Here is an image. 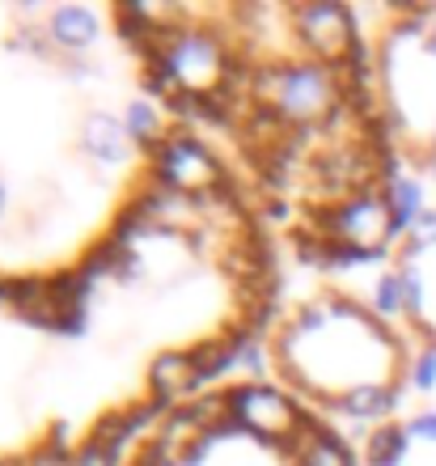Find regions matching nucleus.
<instances>
[{
  "label": "nucleus",
  "mask_w": 436,
  "mask_h": 466,
  "mask_svg": "<svg viewBox=\"0 0 436 466\" xmlns=\"http://www.w3.org/2000/svg\"><path fill=\"white\" fill-rule=\"evenodd\" d=\"M279 301L284 255L242 183L161 119L73 250L0 263V466H119L259 348Z\"/></svg>",
  "instance_id": "obj_1"
},
{
  "label": "nucleus",
  "mask_w": 436,
  "mask_h": 466,
  "mask_svg": "<svg viewBox=\"0 0 436 466\" xmlns=\"http://www.w3.org/2000/svg\"><path fill=\"white\" fill-rule=\"evenodd\" d=\"M145 98L217 153L279 255L348 276L411 217L360 9L106 5Z\"/></svg>",
  "instance_id": "obj_2"
},
{
  "label": "nucleus",
  "mask_w": 436,
  "mask_h": 466,
  "mask_svg": "<svg viewBox=\"0 0 436 466\" xmlns=\"http://www.w3.org/2000/svg\"><path fill=\"white\" fill-rule=\"evenodd\" d=\"M161 119L106 9L0 5V263L73 250Z\"/></svg>",
  "instance_id": "obj_3"
},
{
  "label": "nucleus",
  "mask_w": 436,
  "mask_h": 466,
  "mask_svg": "<svg viewBox=\"0 0 436 466\" xmlns=\"http://www.w3.org/2000/svg\"><path fill=\"white\" fill-rule=\"evenodd\" d=\"M267 378L340 429H373L411 407L428 365L373 289L343 276H314L279 301L263 339Z\"/></svg>",
  "instance_id": "obj_4"
},
{
  "label": "nucleus",
  "mask_w": 436,
  "mask_h": 466,
  "mask_svg": "<svg viewBox=\"0 0 436 466\" xmlns=\"http://www.w3.org/2000/svg\"><path fill=\"white\" fill-rule=\"evenodd\" d=\"M119 466H356V437L267 373H225L153 420Z\"/></svg>",
  "instance_id": "obj_5"
},
{
  "label": "nucleus",
  "mask_w": 436,
  "mask_h": 466,
  "mask_svg": "<svg viewBox=\"0 0 436 466\" xmlns=\"http://www.w3.org/2000/svg\"><path fill=\"white\" fill-rule=\"evenodd\" d=\"M402 170L436 174V5L360 9Z\"/></svg>",
  "instance_id": "obj_6"
},
{
  "label": "nucleus",
  "mask_w": 436,
  "mask_h": 466,
  "mask_svg": "<svg viewBox=\"0 0 436 466\" xmlns=\"http://www.w3.org/2000/svg\"><path fill=\"white\" fill-rule=\"evenodd\" d=\"M373 293L411 335L428 378H436V204L411 208L390 255L381 258V280Z\"/></svg>",
  "instance_id": "obj_7"
},
{
  "label": "nucleus",
  "mask_w": 436,
  "mask_h": 466,
  "mask_svg": "<svg viewBox=\"0 0 436 466\" xmlns=\"http://www.w3.org/2000/svg\"><path fill=\"white\" fill-rule=\"evenodd\" d=\"M356 466H436V407H402L356 437Z\"/></svg>",
  "instance_id": "obj_8"
}]
</instances>
